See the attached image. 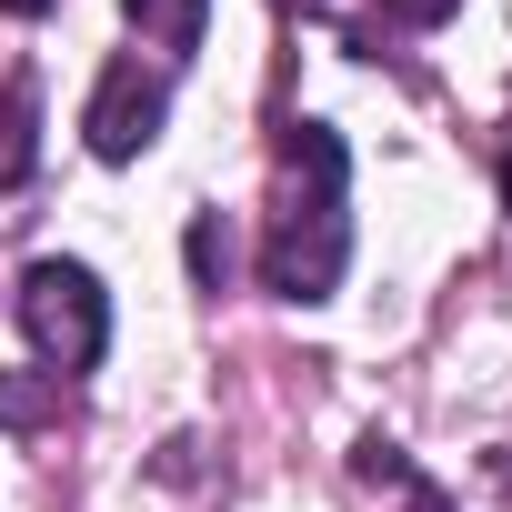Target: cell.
Here are the masks:
<instances>
[{
    "label": "cell",
    "mask_w": 512,
    "mask_h": 512,
    "mask_svg": "<svg viewBox=\"0 0 512 512\" xmlns=\"http://www.w3.org/2000/svg\"><path fill=\"white\" fill-rule=\"evenodd\" d=\"M292 161V191L272 211V241H262V282L282 302H332L342 262H352V221H342V131L332 121H292L282 141Z\"/></svg>",
    "instance_id": "cell-1"
},
{
    "label": "cell",
    "mask_w": 512,
    "mask_h": 512,
    "mask_svg": "<svg viewBox=\"0 0 512 512\" xmlns=\"http://www.w3.org/2000/svg\"><path fill=\"white\" fill-rule=\"evenodd\" d=\"M21 332H31V352L51 362V382H61V372H91V362L111 352V292H101L81 262H31V272H21Z\"/></svg>",
    "instance_id": "cell-2"
},
{
    "label": "cell",
    "mask_w": 512,
    "mask_h": 512,
    "mask_svg": "<svg viewBox=\"0 0 512 512\" xmlns=\"http://www.w3.org/2000/svg\"><path fill=\"white\" fill-rule=\"evenodd\" d=\"M161 121H171V81L141 71V61H111L101 91H91V111H81V131H91L101 161H141L161 141Z\"/></svg>",
    "instance_id": "cell-3"
},
{
    "label": "cell",
    "mask_w": 512,
    "mask_h": 512,
    "mask_svg": "<svg viewBox=\"0 0 512 512\" xmlns=\"http://www.w3.org/2000/svg\"><path fill=\"white\" fill-rule=\"evenodd\" d=\"M121 21H131L151 51H171V61H181V51L201 41V21H211V0H121Z\"/></svg>",
    "instance_id": "cell-4"
},
{
    "label": "cell",
    "mask_w": 512,
    "mask_h": 512,
    "mask_svg": "<svg viewBox=\"0 0 512 512\" xmlns=\"http://www.w3.org/2000/svg\"><path fill=\"white\" fill-rule=\"evenodd\" d=\"M221 272H231V231H221V211H201V221H191V282L221 292Z\"/></svg>",
    "instance_id": "cell-5"
},
{
    "label": "cell",
    "mask_w": 512,
    "mask_h": 512,
    "mask_svg": "<svg viewBox=\"0 0 512 512\" xmlns=\"http://www.w3.org/2000/svg\"><path fill=\"white\" fill-rule=\"evenodd\" d=\"M0 422H11V432L51 422V372H41V382H21V372H0Z\"/></svg>",
    "instance_id": "cell-6"
},
{
    "label": "cell",
    "mask_w": 512,
    "mask_h": 512,
    "mask_svg": "<svg viewBox=\"0 0 512 512\" xmlns=\"http://www.w3.org/2000/svg\"><path fill=\"white\" fill-rule=\"evenodd\" d=\"M382 11H392V21H412V31H432V21H452V11H462V0H382Z\"/></svg>",
    "instance_id": "cell-7"
},
{
    "label": "cell",
    "mask_w": 512,
    "mask_h": 512,
    "mask_svg": "<svg viewBox=\"0 0 512 512\" xmlns=\"http://www.w3.org/2000/svg\"><path fill=\"white\" fill-rule=\"evenodd\" d=\"M402 512H452V502H442L432 482H412V472H402Z\"/></svg>",
    "instance_id": "cell-8"
},
{
    "label": "cell",
    "mask_w": 512,
    "mask_h": 512,
    "mask_svg": "<svg viewBox=\"0 0 512 512\" xmlns=\"http://www.w3.org/2000/svg\"><path fill=\"white\" fill-rule=\"evenodd\" d=\"M0 11H11V21H41V11H51V0H0Z\"/></svg>",
    "instance_id": "cell-9"
},
{
    "label": "cell",
    "mask_w": 512,
    "mask_h": 512,
    "mask_svg": "<svg viewBox=\"0 0 512 512\" xmlns=\"http://www.w3.org/2000/svg\"><path fill=\"white\" fill-rule=\"evenodd\" d=\"M502 211H512V151H502Z\"/></svg>",
    "instance_id": "cell-10"
}]
</instances>
